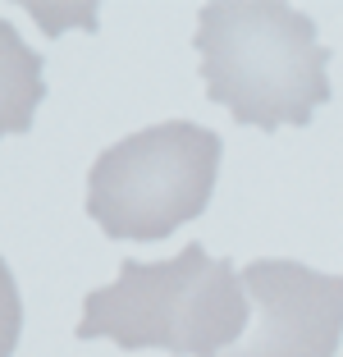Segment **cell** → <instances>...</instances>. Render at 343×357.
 <instances>
[{"instance_id": "1", "label": "cell", "mask_w": 343, "mask_h": 357, "mask_svg": "<svg viewBox=\"0 0 343 357\" xmlns=\"http://www.w3.org/2000/svg\"><path fill=\"white\" fill-rule=\"evenodd\" d=\"M201 83L234 124H312L330 101V51L316 23L280 0H215L197 14Z\"/></svg>"}, {"instance_id": "2", "label": "cell", "mask_w": 343, "mask_h": 357, "mask_svg": "<svg viewBox=\"0 0 343 357\" xmlns=\"http://www.w3.org/2000/svg\"><path fill=\"white\" fill-rule=\"evenodd\" d=\"M252 298L229 261L188 243L169 261L119 266V280L92 289L78 339H114L119 348H165L174 357H220L247 330Z\"/></svg>"}, {"instance_id": "3", "label": "cell", "mask_w": 343, "mask_h": 357, "mask_svg": "<svg viewBox=\"0 0 343 357\" xmlns=\"http://www.w3.org/2000/svg\"><path fill=\"white\" fill-rule=\"evenodd\" d=\"M220 133L188 119L151 124L105 147L87 169V215L110 238L160 243L197 220L215 192Z\"/></svg>"}, {"instance_id": "4", "label": "cell", "mask_w": 343, "mask_h": 357, "mask_svg": "<svg viewBox=\"0 0 343 357\" xmlns=\"http://www.w3.org/2000/svg\"><path fill=\"white\" fill-rule=\"evenodd\" d=\"M257 330L220 357H334L343 339V275L261 257L243 271Z\"/></svg>"}, {"instance_id": "5", "label": "cell", "mask_w": 343, "mask_h": 357, "mask_svg": "<svg viewBox=\"0 0 343 357\" xmlns=\"http://www.w3.org/2000/svg\"><path fill=\"white\" fill-rule=\"evenodd\" d=\"M42 96H46L42 55L10 28V19H0V137L28 133Z\"/></svg>"}, {"instance_id": "6", "label": "cell", "mask_w": 343, "mask_h": 357, "mask_svg": "<svg viewBox=\"0 0 343 357\" xmlns=\"http://www.w3.org/2000/svg\"><path fill=\"white\" fill-rule=\"evenodd\" d=\"M19 335H23V298L14 284V271L0 257V357H10L19 348Z\"/></svg>"}]
</instances>
